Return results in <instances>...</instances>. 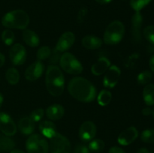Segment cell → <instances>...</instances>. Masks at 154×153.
I'll return each mask as SVG.
<instances>
[{"instance_id":"obj_1","label":"cell","mask_w":154,"mask_h":153,"mask_svg":"<svg viewBox=\"0 0 154 153\" xmlns=\"http://www.w3.org/2000/svg\"><path fill=\"white\" fill-rule=\"evenodd\" d=\"M68 91L74 98L84 103L93 101L96 96V89L93 84L80 76L71 80L68 85Z\"/></svg>"},{"instance_id":"obj_2","label":"cell","mask_w":154,"mask_h":153,"mask_svg":"<svg viewBox=\"0 0 154 153\" xmlns=\"http://www.w3.org/2000/svg\"><path fill=\"white\" fill-rule=\"evenodd\" d=\"M46 87L48 92L53 96H60L64 91L65 79L60 68L51 64L46 72Z\"/></svg>"},{"instance_id":"obj_3","label":"cell","mask_w":154,"mask_h":153,"mask_svg":"<svg viewBox=\"0 0 154 153\" xmlns=\"http://www.w3.org/2000/svg\"><path fill=\"white\" fill-rule=\"evenodd\" d=\"M2 23L6 28L24 30L29 23V16L23 10H14L4 15Z\"/></svg>"},{"instance_id":"obj_4","label":"cell","mask_w":154,"mask_h":153,"mask_svg":"<svg viewBox=\"0 0 154 153\" xmlns=\"http://www.w3.org/2000/svg\"><path fill=\"white\" fill-rule=\"evenodd\" d=\"M125 34V26L122 22L115 20L107 26L104 33L103 40L108 45H115L120 43Z\"/></svg>"},{"instance_id":"obj_5","label":"cell","mask_w":154,"mask_h":153,"mask_svg":"<svg viewBox=\"0 0 154 153\" xmlns=\"http://www.w3.org/2000/svg\"><path fill=\"white\" fill-rule=\"evenodd\" d=\"M60 64L63 70L73 75H78L82 73L83 66L77 59L76 57L70 52H65L61 55Z\"/></svg>"},{"instance_id":"obj_6","label":"cell","mask_w":154,"mask_h":153,"mask_svg":"<svg viewBox=\"0 0 154 153\" xmlns=\"http://www.w3.org/2000/svg\"><path fill=\"white\" fill-rule=\"evenodd\" d=\"M26 148L28 153H48L49 145L46 140L39 134H32L27 139Z\"/></svg>"},{"instance_id":"obj_7","label":"cell","mask_w":154,"mask_h":153,"mask_svg":"<svg viewBox=\"0 0 154 153\" xmlns=\"http://www.w3.org/2000/svg\"><path fill=\"white\" fill-rule=\"evenodd\" d=\"M50 140L49 148L51 153H70V142L61 134L57 132Z\"/></svg>"},{"instance_id":"obj_8","label":"cell","mask_w":154,"mask_h":153,"mask_svg":"<svg viewBox=\"0 0 154 153\" xmlns=\"http://www.w3.org/2000/svg\"><path fill=\"white\" fill-rule=\"evenodd\" d=\"M9 57L14 65H21L26 59V50L20 44H15L11 47Z\"/></svg>"},{"instance_id":"obj_9","label":"cell","mask_w":154,"mask_h":153,"mask_svg":"<svg viewBox=\"0 0 154 153\" xmlns=\"http://www.w3.org/2000/svg\"><path fill=\"white\" fill-rule=\"evenodd\" d=\"M120 69L115 64L109 67L103 79V85L105 88H114L118 82L120 76Z\"/></svg>"},{"instance_id":"obj_10","label":"cell","mask_w":154,"mask_h":153,"mask_svg":"<svg viewBox=\"0 0 154 153\" xmlns=\"http://www.w3.org/2000/svg\"><path fill=\"white\" fill-rule=\"evenodd\" d=\"M0 130L6 136H13L17 132L14 122L10 116L5 112H0Z\"/></svg>"},{"instance_id":"obj_11","label":"cell","mask_w":154,"mask_h":153,"mask_svg":"<svg viewBox=\"0 0 154 153\" xmlns=\"http://www.w3.org/2000/svg\"><path fill=\"white\" fill-rule=\"evenodd\" d=\"M96 134V126L93 122H84L79 130L80 139L84 142H90Z\"/></svg>"},{"instance_id":"obj_12","label":"cell","mask_w":154,"mask_h":153,"mask_svg":"<svg viewBox=\"0 0 154 153\" xmlns=\"http://www.w3.org/2000/svg\"><path fill=\"white\" fill-rule=\"evenodd\" d=\"M75 40V36L72 32H66L63 33L59 38L55 49L59 52H65L70 49L74 44Z\"/></svg>"},{"instance_id":"obj_13","label":"cell","mask_w":154,"mask_h":153,"mask_svg":"<svg viewBox=\"0 0 154 153\" xmlns=\"http://www.w3.org/2000/svg\"><path fill=\"white\" fill-rule=\"evenodd\" d=\"M45 70V65L41 61H37L30 64L25 71V77L29 81H35L38 79Z\"/></svg>"},{"instance_id":"obj_14","label":"cell","mask_w":154,"mask_h":153,"mask_svg":"<svg viewBox=\"0 0 154 153\" xmlns=\"http://www.w3.org/2000/svg\"><path fill=\"white\" fill-rule=\"evenodd\" d=\"M138 136V131L134 126L123 130L117 138V141L122 146H128L133 142Z\"/></svg>"},{"instance_id":"obj_15","label":"cell","mask_w":154,"mask_h":153,"mask_svg":"<svg viewBox=\"0 0 154 153\" xmlns=\"http://www.w3.org/2000/svg\"><path fill=\"white\" fill-rule=\"evenodd\" d=\"M143 17L140 11H136L132 18V32L133 40L139 42L141 38V28L142 26Z\"/></svg>"},{"instance_id":"obj_16","label":"cell","mask_w":154,"mask_h":153,"mask_svg":"<svg viewBox=\"0 0 154 153\" xmlns=\"http://www.w3.org/2000/svg\"><path fill=\"white\" fill-rule=\"evenodd\" d=\"M110 66H111V62L109 61V59L105 57H102L93 64L91 71L96 76H99L107 71Z\"/></svg>"},{"instance_id":"obj_17","label":"cell","mask_w":154,"mask_h":153,"mask_svg":"<svg viewBox=\"0 0 154 153\" xmlns=\"http://www.w3.org/2000/svg\"><path fill=\"white\" fill-rule=\"evenodd\" d=\"M65 114V110L60 104H53L48 106L46 110V115L49 119L59 120L63 118Z\"/></svg>"},{"instance_id":"obj_18","label":"cell","mask_w":154,"mask_h":153,"mask_svg":"<svg viewBox=\"0 0 154 153\" xmlns=\"http://www.w3.org/2000/svg\"><path fill=\"white\" fill-rule=\"evenodd\" d=\"M83 46L86 49L96 50L102 46V40L94 35H86L81 40Z\"/></svg>"},{"instance_id":"obj_19","label":"cell","mask_w":154,"mask_h":153,"mask_svg":"<svg viewBox=\"0 0 154 153\" xmlns=\"http://www.w3.org/2000/svg\"><path fill=\"white\" fill-rule=\"evenodd\" d=\"M23 39L28 46L36 47L40 44V38L35 32L30 29H24L23 32Z\"/></svg>"},{"instance_id":"obj_20","label":"cell","mask_w":154,"mask_h":153,"mask_svg":"<svg viewBox=\"0 0 154 153\" xmlns=\"http://www.w3.org/2000/svg\"><path fill=\"white\" fill-rule=\"evenodd\" d=\"M39 130L43 136L51 139L57 133L55 124L51 121H43L39 124Z\"/></svg>"},{"instance_id":"obj_21","label":"cell","mask_w":154,"mask_h":153,"mask_svg":"<svg viewBox=\"0 0 154 153\" xmlns=\"http://www.w3.org/2000/svg\"><path fill=\"white\" fill-rule=\"evenodd\" d=\"M18 128L22 134L29 135L33 133L35 130V122L29 117L21 118L18 123Z\"/></svg>"},{"instance_id":"obj_22","label":"cell","mask_w":154,"mask_h":153,"mask_svg":"<svg viewBox=\"0 0 154 153\" xmlns=\"http://www.w3.org/2000/svg\"><path fill=\"white\" fill-rule=\"evenodd\" d=\"M143 98L147 106L154 105V84L148 83L143 90Z\"/></svg>"},{"instance_id":"obj_23","label":"cell","mask_w":154,"mask_h":153,"mask_svg":"<svg viewBox=\"0 0 154 153\" xmlns=\"http://www.w3.org/2000/svg\"><path fill=\"white\" fill-rule=\"evenodd\" d=\"M15 146V142L7 136H0V148L4 152H11Z\"/></svg>"},{"instance_id":"obj_24","label":"cell","mask_w":154,"mask_h":153,"mask_svg":"<svg viewBox=\"0 0 154 153\" xmlns=\"http://www.w3.org/2000/svg\"><path fill=\"white\" fill-rule=\"evenodd\" d=\"M5 77L9 83L11 85H15L18 83L20 80V74L16 68H11L6 71Z\"/></svg>"},{"instance_id":"obj_25","label":"cell","mask_w":154,"mask_h":153,"mask_svg":"<svg viewBox=\"0 0 154 153\" xmlns=\"http://www.w3.org/2000/svg\"><path fill=\"white\" fill-rule=\"evenodd\" d=\"M111 99H112V94H111V92L106 89L102 90L99 93L97 98L98 103L102 106H107L111 102Z\"/></svg>"},{"instance_id":"obj_26","label":"cell","mask_w":154,"mask_h":153,"mask_svg":"<svg viewBox=\"0 0 154 153\" xmlns=\"http://www.w3.org/2000/svg\"><path fill=\"white\" fill-rule=\"evenodd\" d=\"M90 152H101L105 148V142L101 139H95L90 142L88 146Z\"/></svg>"},{"instance_id":"obj_27","label":"cell","mask_w":154,"mask_h":153,"mask_svg":"<svg viewBox=\"0 0 154 153\" xmlns=\"http://www.w3.org/2000/svg\"><path fill=\"white\" fill-rule=\"evenodd\" d=\"M152 73L148 70H145L141 72L137 77L138 82L141 85H147L152 80Z\"/></svg>"},{"instance_id":"obj_28","label":"cell","mask_w":154,"mask_h":153,"mask_svg":"<svg viewBox=\"0 0 154 153\" xmlns=\"http://www.w3.org/2000/svg\"><path fill=\"white\" fill-rule=\"evenodd\" d=\"M51 48L48 46H43L37 52V58L38 61H43V60H46L47 58H49L51 55Z\"/></svg>"},{"instance_id":"obj_29","label":"cell","mask_w":154,"mask_h":153,"mask_svg":"<svg viewBox=\"0 0 154 153\" xmlns=\"http://www.w3.org/2000/svg\"><path fill=\"white\" fill-rule=\"evenodd\" d=\"M141 140L147 143L154 144V129H147L141 133Z\"/></svg>"},{"instance_id":"obj_30","label":"cell","mask_w":154,"mask_h":153,"mask_svg":"<svg viewBox=\"0 0 154 153\" xmlns=\"http://www.w3.org/2000/svg\"><path fill=\"white\" fill-rule=\"evenodd\" d=\"M14 34L10 29H5L2 34V39L6 45H11L14 41Z\"/></svg>"},{"instance_id":"obj_31","label":"cell","mask_w":154,"mask_h":153,"mask_svg":"<svg viewBox=\"0 0 154 153\" xmlns=\"http://www.w3.org/2000/svg\"><path fill=\"white\" fill-rule=\"evenodd\" d=\"M151 0H131L130 5L135 11H140L143 8L149 4Z\"/></svg>"},{"instance_id":"obj_32","label":"cell","mask_w":154,"mask_h":153,"mask_svg":"<svg viewBox=\"0 0 154 153\" xmlns=\"http://www.w3.org/2000/svg\"><path fill=\"white\" fill-rule=\"evenodd\" d=\"M144 36L145 38L154 45V26H148L144 29Z\"/></svg>"},{"instance_id":"obj_33","label":"cell","mask_w":154,"mask_h":153,"mask_svg":"<svg viewBox=\"0 0 154 153\" xmlns=\"http://www.w3.org/2000/svg\"><path fill=\"white\" fill-rule=\"evenodd\" d=\"M44 114H45V111L42 108H38V109L35 110L32 112L31 115H30L29 118L32 120L34 122H39L44 116Z\"/></svg>"},{"instance_id":"obj_34","label":"cell","mask_w":154,"mask_h":153,"mask_svg":"<svg viewBox=\"0 0 154 153\" xmlns=\"http://www.w3.org/2000/svg\"><path fill=\"white\" fill-rule=\"evenodd\" d=\"M87 13H88V10H87V8H81V9L78 11V15H77V21L79 23H81L84 21L86 16H87Z\"/></svg>"},{"instance_id":"obj_35","label":"cell","mask_w":154,"mask_h":153,"mask_svg":"<svg viewBox=\"0 0 154 153\" xmlns=\"http://www.w3.org/2000/svg\"><path fill=\"white\" fill-rule=\"evenodd\" d=\"M73 153H90V150L87 146L84 144H78L75 146Z\"/></svg>"},{"instance_id":"obj_36","label":"cell","mask_w":154,"mask_h":153,"mask_svg":"<svg viewBox=\"0 0 154 153\" xmlns=\"http://www.w3.org/2000/svg\"><path fill=\"white\" fill-rule=\"evenodd\" d=\"M60 52L57 51V50L54 48V50H53V52H51V55L50 56V63H53V64H56V63L58 62L60 60Z\"/></svg>"},{"instance_id":"obj_37","label":"cell","mask_w":154,"mask_h":153,"mask_svg":"<svg viewBox=\"0 0 154 153\" xmlns=\"http://www.w3.org/2000/svg\"><path fill=\"white\" fill-rule=\"evenodd\" d=\"M108 153H126L123 148L117 146H113L109 149Z\"/></svg>"},{"instance_id":"obj_38","label":"cell","mask_w":154,"mask_h":153,"mask_svg":"<svg viewBox=\"0 0 154 153\" xmlns=\"http://www.w3.org/2000/svg\"><path fill=\"white\" fill-rule=\"evenodd\" d=\"M149 65H150V70H151L152 72L154 74V55H153L150 57V61H149Z\"/></svg>"},{"instance_id":"obj_39","label":"cell","mask_w":154,"mask_h":153,"mask_svg":"<svg viewBox=\"0 0 154 153\" xmlns=\"http://www.w3.org/2000/svg\"><path fill=\"white\" fill-rule=\"evenodd\" d=\"M142 114L144 116H149L152 114V110L150 107H145L142 110Z\"/></svg>"},{"instance_id":"obj_40","label":"cell","mask_w":154,"mask_h":153,"mask_svg":"<svg viewBox=\"0 0 154 153\" xmlns=\"http://www.w3.org/2000/svg\"><path fill=\"white\" fill-rule=\"evenodd\" d=\"M112 0H96V2H98L100 4H106L110 3Z\"/></svg>"},{"instance_id":"obj_41","label":"cell","mask_w":154,"mask_h":153,"mask_svg":"<svg viewBox=\"0 0 154 153\" xmlns=\"http://www.w3.org/2000/svg\"><path fill=\"white\" fill-rule=\"evenodd\" d=\"M5 62V57L3 54L0 53V68L4 64Z\"/></svg>"},{"instance_id":"obj_42","label":"cell","mask_w":154,"mask_h":153,"mask_svg":"<svg viewBox=\"0 0 154 153\" xmlns=\"http://www.w3.org/2000/svg\"><path fill=\"white\" fill-rule=\"evenodd\" d=\"M137 153H151V152H150L149 151L147 148H140L139 150H138V152H137Z\"/></svg>"},{"instance_id":"obj_43","label":"cell","mask_w":154,"mask_h":153,"mask_svg":"<svg viewBox=\"0 0 154 153\" xmlns=\"http://www.w3.org/2000/svg\"><path fill=\"white\" fill-rule=\"evenodd\" d=\"M11 153H25V152L19 149H13L11 152Z\"/></svg>"},{"instance_id":"obj_44","label":"cell","mask_w":154,"mask_h":153,"mask_svg":"<svg viewBox=\"0 0 154 153\" xmlns=\"http://www.w3.org/2000/svg\"><path fill=\"white\" fill-rule=\"evenodd\" d=\"M3 99H4V98H3V95L1 94V93H0V108H1L2 105Z\"/></svg>"},{"instance_id":"obj_45","label":"cell","mask_w":154,"mask_h":153,"mask_svg":"<svg viewBox=\"0 0 154 153\" xmlns=\"http://www.w3.org/2000/svg\"><path fill=\"white\" fill-rule=\"evenodd\" d=\"M152 114H153V118H154V108L153 110H152Z\"/></svg>"},{"instance_id":"obj_46","label":"cell","mask_w":154,"mask_h":153,"mask_svg":"<svg viewBox=\"0 0 154 153\" xmlns=\"http://www.w3.org/2000/svg\"><path fill=\"white\" fill-rule=\"evenodd\" d=\"M0 151H1V148H0Z\"/></svg>"}]
</instances>
